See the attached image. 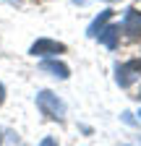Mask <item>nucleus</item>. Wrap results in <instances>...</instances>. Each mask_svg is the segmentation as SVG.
Listing matches in <instances>:
<instances>
[{"instance_id": "nucleus-1", "label": "nucleus", "mask_w": 141, "mask_h": 146, "mask_svg": "<svg viewBox=\"0 0 141 146\" xmlns=\"http://www.w3.org/2000/svg\"><path fill=\"white\" fill-rule=\"evenodd\" d=\"M37 107L42 110V115H47L52 120H63V115H65V104L52 91H39L37 94Z\"/></svg>"}, {"instance_id": "nucleus-2", "label": "nucleus", "mask_w": 141, "mask_h": 146, "mask_svg": "<svg viewBox=\"0 0 141 146\" xmlns=\"http://www.w3.org/2000/svg\"><path fill=\"white\" fill-rule=\"evenodd\" d=\"M118 70V84L120 86H131L138 76H141V60H131V63H123V65H118L115 68Z\"/></svg>"}, {"instance_id": "nucleus-3", "label": "nucleus", "mask_w": 141, "mask_h": 146, "mask_svg": "<svg viewBox=\"0 0 141 146\" xmlns=\"http://www.w3.org/2000/svg\"><path fill=\"white\" fill-rule=\"evenodd\" d=\"M65 47L60 44V42H55V39H37L31 44V55H39V58H50V55H60Z\"/></svg>"}, {"instance_id": "nucleus-4", "label": "nucleus", "mask_w": 141, "mask_h": 146, "mask_svg": "<svg viewBox=\"0 0 141 146\" xmlns=\"http://www.w3.org/2000/svg\"><path fill=\"white\" fill-rule=\"evenodd\" d=\"M123 31L128 36H141V11L128 8L126 16H123Z\"/></svg>"}, {"instance_id": "nucleus-5", "label": "nucleus", "mask_w": 141, "mask_h": 146, "mask_svg": "<svg viewBox=\"0 0 141 146\" xmlns=\"http://www.w3.org/2000/svg\"><path fill=\"white\" fill-rule=\"evenodd\" d=\"M118 34H120V29H118V26H102V29L97 31V39H99L104 47L115 50V47H118Z\"/></svg>"}, {"instance_id": "nucleus-6", "label": "nucleus", "mask_w": 141, "mask_h": 146, "mask_svg": "<svg viewBox=\"0 0 141 146\" xmlns=\"http://www.w3.org/2000/svg\"><path fill=\"white\" fill-rule=\"evenodd\" d=\"M42 70L52 73V76H58V78H68V76H70L68 65H63V63H58V60H45V63H42Z\"/></svg>"}, {"instance_id": "nucleus-7", "label": "nucleus", "mask_w": 141, "mask_h": 146, "mask_svg": "<svg viewBox=\"0 0 141 146\" xmlns=\"http://www.w3.org/2000/svg\"><path fill=\"white\" fill-rule=\"evenodd\" d=\"M110 16H112V11H102V13L94 18V21H92V26H89V31H86V34H89V36H97V31L110 21Z\"/></svg>"}, {"instance_id": "nucleus-8", "label": "nucleus", "mask_w": 141, "mask_h": 146, "mask_svg": "<svg viewBox=\"0 0 141 146\" xmlns=\"http://www.w3.org/2000/svg\"><path fill=\"white\" fill-rule=\"evenodd\" d=\"M39 146H58V141H55V138H45Z\"/></svg>"}, {"instance_id": "nucleus-9", "label": "nucleus", "mask_w": 141, "mask_h": 146, "mask_svg": "<svg viewBox=\"0 0 141 146\" xmlns=\"http://www.w3.org/2000/svg\"><path fill=\"white\" fill-rule=\"evenodd\" d=\"M3 99H5V86L0 84V104H3Z\"/></svg>"}]
</instances>
